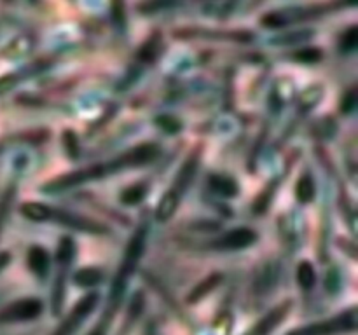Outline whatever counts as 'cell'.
I'll return each instance as SVG.
<instances>
[{
  "mask_svg": "<svg viewBox=\"0 0 358 335\" xmlns=\"http://www.w3.org/2000/svg\"><path fill=\"white\" fill-rule=\"evenodd\" d=\"M156 124L157 128H161L163 131H166L168 135H175V133H178L182 129V122L178 121L177 117H173V115H159V117H156Z\"/></svg>",
  "mask_w": 358,
  "mask_h": 335,
  "instance_id": "83f0119b",
  "label": "cell"
},
{
  "mask_svg": "<svg viewBox=\"0 0 358 335\" xmlns=\"http://www.w3.org/2000/svg\"><path fill=\"white\" fill-rule=\"evenodd\" d=\"M280 184H282V177H276L273 180H269V184L262 188L257 194V198L252 202V209H254L255 215H262V213L268 211V208L271 206L273 199H275L276 191H278Z\"/></svg>",
  "mask_w": 358,
  "mask_h": 335,
  "instance_id": "d6986e66",
  "label": "cell"
},
{
  "mask_svg": "<svg viewBox=\"0 0 358 335\" xmlns=\"http://www.w3.org/2000/svg\"><path fill=\"white\" fill-rule=\"evenodd\" d=\"M345 3H318V6H306L297 7V9L289 10H273L268 13L261 20V23L268 28H282L285 24L294 23V21H304V20H315L324 14L332 13L334 9H339Z\"/></svg>",
  "mask_w": 358,
  "mask_h": 335,
  "instance_id": "52a82bcc",
  "label": "cell"
},
{
  "mask_svg": "<svg viewBox=\"0 0 358 335\" xmlns=\"http://www.w3.org/2000/svg\"><path fill=\"white\" fill-rule=\"evenodd\" d=\"M257 239L259 234L254 229H250V227H236V229L227 230L226 234L217 237L212 243V248H215V250L238 251L250 248L252 244L257 243Z\"/></svg>",
  "mask_w": 358,
  "mask_h": 335,
  "instance_id": "8fae6325",
  "label": "cell"
},
{
  "mask_svg": "<svg viewBox=\"0 0 358 335\" xmlns=\"http://www.w3.org/2000/svg\"><path fill=\"white\" fill-rule=\"evenodd\" d=\"M322 58H324V51L320 47H315V45H308V47H303L297 52H294V59L299 63H306V65L318 63Z\"/></svg>",
  "mask_w": 358,
  "mask_h": 335,
  "instance_id": "d4e9b609",
  "label": "cell"
},
{
  "mask_svg": "<svg viewBox=\"0 0 358 335\" xmlns=\"http://www.w3.org/2000/svg\"><path fill=\"white\" fill-rule=\"evenodd\" d=\"M10 260H13L10 251H0V271H3L10 264Z\"/></svg>",
  "mask_w": 358,
  "mask_h": 335,
  "instance_id": "4dcf8cb0",
  "label": "cell"
},
{
  "mask_svg": "<svg viewBox=\"0 0 358 335\" xmlns=\"http://www.w3.org/2000/svg\"><path fill=\"white\" fill-rule=\"evenodd\" d=\"M358 45V27L357 24H352L345 34L339 38V49L343 52H352L355 51Z\"/></svg>",
  "mask_w": 358,
  "mask_h": 335,
  "instance_id": "4316f807",
  "label": "cell"
},
{
  "mask_svg": "<svg viewBox=\"0 0 358 335\" xmlns=\"http://www.w3.org/2000/svg\"><path fill=\"white\" fill-rule=\"evenodd\" d=\"M76 257V241L69 236H63L58 243L56 250V264H58V272H56L55 285H52L51 293V313L52 316H59L65 302V290H66V276H69L70 264Z\"/></svg>",
  "mask_w": 358,
  "mask_h": 335,
  "instance_id": "8992f818",
  "label": "cell"
},
{
  "mask_svg": "<svg viewBox=\"0 0 358 335\" xmlns=\"http://www.w3.org/2000/svg\"><path fill=\"white\" fill-rule=\"evenodd\" d=\"M110 9H112V17H114V20H115V23H117V24H124V21H126L124 3L115 2V3H112Z\"/></svg>",
  "mask_w": 358,
  "mask_h": 335,
  "instance_id": "f546056e",
  "label": "cell"
},
{
  "mask_svg": "<svg viewBox=\"0 0 358 335\" xmlns=\"http://www.w3.org/2000/svg\"><path fill=\"white\" fill-rule=\"evenodd\" d=\"M292 307H294V300L285 299L283 302H280L278 306L273 307L271 311H268L261 320L255 321V323L252 325L243 335H269L271 332H275L283 321H285V318L289 316Z\"/></svg>",
  "mask_w": 358,
  "mask_h": 335,
  "instance_id": "30bf717a",
  "label": "cell"
},
{
  "mask_svg": "<svg viewBox=\"0 0 358 335\" xmlns=\"http://www.w3.org/2000/svg\"><path fill=\"white\" fill-rule=\"evenodd\" d=\"M98 302H100V293L98 292H87L86 295L80 297L73 307L70 309V313L59 321L58 327L52 330L51 335H76V332L79 330L84 325V321L93 314V311L96 309Z\"/></svg>",
  "mask_w": 358,
  "mask_h": 335,
  "instance_id": "ba28073f",
  "label": "cell"
},
{
  "mask_svg": "<svg viewBox=\"0 0 358 335\" xmlns=\"http://www.w3.org/2000/svg\"><path fill=\"white\" fill-rule=\"evenodd\" d=\"M103 281V271L98 267H83L73 274V283L80 288H93Z\"/></svg>",
  "mask_w": 358,
  "mask_h": 335,
  "instance_id": "7402d4cb",
  "label": "cell"
},
{
  "mask_svg": "<svg viewBox=\"0 0 358 335\" xmlns=\"http://www.w3.org/2000/svg\"><path fill=\"white\" fill-rule=\"evenodd\" d=\"M222 272H212L210 276H206L205 279H201V281L191 290V293L187 295V304H198L199 300H203L206 295H210V293L222 283Z\"/></svg>",
  "mask_w": 358,
  "mask_h": 335,
  "instance_id": "e0dca14e",
  "label": "cell"
},
{
  "mask_svg": "<svg viewBox=\"0 0 358 335\" xmlns=\"http://www.w3.org/2000/svg\"><path fill=\"white\" fill-rule=\"evenodd\" d=\"M143 311H145V293H143L142 290H138V292L133 293L131 300H129L124 321H122L117 335H131L133 328H135L136 321L142 318Z\"/></svg>",
  "mask_w": 358,
  "mask_h": 335,
  "instance_id": "5bb4252c",
  "label": "cell"
},
{
  "mask_svg": "<svg viewBox=\"0 0 358 335\" xmlns=\"http://www.w3.org/2000/svg\"><path fill=\"white\" fill-rule=\"evenodd\" d=\"M163 52V35L159 31H154L149 35L145 42L136 51V59L142 63H154Z\"/></svg>",
  "mask_w": 358,
  "mask_h": 335,
  "instance_id": "2e32d148",
  "label": "cell"
},
{
  "mask_svg": "<svg viewBox=\"0 0 358 335\" xmlns=\"http://www.w3.org/2000/svg\"><path fill=\"white\" fill-rule=\"evenodd\" d=\"M147 194H149V184L138 181V184L128 185V187L119 194V201L124 206H136L145 199Z\"/></svg>",
  "mask_w": 358,
  "mask_h": 335,
  "instance_id": "ffe728a7",
  "label": "cell"
},
{
  "mask_svg": "<svg viewBox=\"0 0 358 335\" xmlns=\"http://www.w3.org/2000/svg\"><path fill=\"white\" fill-rule=\"evenodd\" d=\"M357 107V89L355 87H350L341 98V103H339V108H341L343 114H352Z\"/></svg>",
  "mask_w": 358,
  "mask_h": 335,
  "instance_id": "f1b7e54d",
  "label": "cell"
},
{
  "mask_svg": "<svg viewBox=\"0 0 358 335\" xmlns=\"http://www.w3.org/2000/svg\"><path fill=\"white\" fill-rule=\"evenodd\" d=\"M62 140H63V149H65L66 156L70 157V159H77L79 157V138H77L76 131H72V129H65V131L62 133Z\"/></svg>",
  "mask_w": 358,
  "mask_h": 335,
  "instance_id": "484cf974",
  "label": "cell"
},
{
  "mask_svg": "<svg viewBox=\"0 0 358 335\" xmlns=\"http://www.w3.org/2000/svg\"><path fill=\"white\" fill-rule=\"evenodd\" d=\"M27 265L34 274L44 278L49 272V265H51V255L45 250L44 246H38V244H34L30 246L27 255Z\"/></svg>",
  "mask_w": 358,
  "mask_h": 335,
  "instance_id": "9a60e30c",
  "label": "cell"
},
{
  "mask_svg": "<svg viewBox=\"0 0 358 335\" xmlns=\"http://www.w3.org/2000/svg\"><path fill=\"white\" fill-rule=\"evenodd\" d=\"M294 192H296V199L301 204H308V202L313 201L315 195H317V185H315L313 177L310 173L301 174Z\"/></svg>",
  "mask_w": 358,
  "mask_h": 335,
  "instance_id": "44dd1931",
  "label": "cell"
},
{
  "mask_svg": "<svg viewBox=\"0 0 358 335\" xmlns=\"http://www.w3.org/2000/svg\"><path fill=\"white\" fill-rule=\"evenodd\" d=\"M296 278L301 288L311 290L317 285V271H315V265L310 260H301L299 265H297Z\"/></svg>",
  "mask_w": 358,
  "mask_h": 335,
  "instance_id": "603a6c76",
  "label": "cell"
},
{
  "mask_svg": "<svg viewBox=\"0 0 358 335\" xmlns=\"http://www.w3.org/2000/svg\"><path fill=\"white\" fill-rule=\"evenodd\" d=\"M44 311V302L37 297H24V299L14 300L0 309V325L27 323V321L37 320Z\"/></svg>",
  "mask_w": 358,
  "mask_h": 335,
  "instance_id": "9c48e42d",
  "label": "cell"
},
{
  "mask_svg": "<svg viewBox=\"0 0 358 335\" xmlns=\"http://www.w3.org/2000/svg\"><path fill=\"white\" fill-rule=\"evenodd\" d=\"M159 154L161 147L157 143H138V145L124 150V152L112 157V159L100 161V163L90 164L86 168H80V170L70 171V173L59 174L52 180H48L42 185L41 191L48 192V194H51V192L55 194V192L69 191V188L87 184V181L103 180V178L112 177V174L121 173V171L145 166V164L156 161Z\"/></svg>",
  "mask_w": 358,
  "mask_h": 335,
  "instance_id": "6da1fadb",
  "label": "cell"
},
{
  "mask_svg": "<svg viewBox=\"0 0 358 335\" xmlns=\"http://www.w3.org/2000/svg\"><path fill=\"white\" fill-rule=\"evenodd\" d=\"M173 37L177 38H213V40H229V42H252L255 35L252 31L236 30V31H210L206 28L199 27H189L182 28V30L175 31Z\"/></svg>",
  "mask_w": 358,
  "mask_h": 335,
  "instance_id": "7c38bea8",
  "label": "cell"
},
{
  "mask_svg": "<svg viewBox=\"0 0 358 335\" xmlns=\"http://www.w3.org/2000/svg\"><path fill=\"white\" fill-rule=\"evenodd\" d=\"M201 152H203V145L201 143H198V145L189 152V156L185 157L180 170H178V173L175 174L173 184L168 187V191L164 192L163 198H161L159 202H157L156 206L157 222H168V220L175 215V211H177L178 206H180L182 199H184L185 192L189 191L196 173H198L199 163H201Z\"/></svg>",
  "mask_w": 358,
  "mask_h": 335,
  "instance_id": "277c9868",
  "label": "cell"
},
{
  "mask_svg": "<svg viewBox=\"0 0 358 335\" xmlns=\"http://www.w3.org/2000/svg\"><path fill=\"white\" fill-rule=\"evenodd\" d=\"M357 307L352 306L350 309L341 311V313L334 314L331 318L294 328V330L287 332V335H345L357 332Z\"/></svg>",
  "mask_w": 358,
  "mask_h": 335,
  "instance_id": "5b68a950",
  "label": "cell"
},
{
  "mask_svg": "<svg viewBox=\"0 0 358 335\" xmlns=\"http://www.w3.org/2000/svg\"><path fill=\"white\" fill-rule=\"evenodd\" d=\"M20 213L27 220H31V222H52L56 225L79 230V232L94 234V236H103V234L110 232V229L105 223L98 222V220H93L84 215H77V213L69 211V209L55 208V206H49L45 202H23L20 206Z\"/></svg>",
  "mask_w": 358,
  "mask_h": 335,
  "instance_id": "3957f363",
  "label": "cell"
},
{
  "mask_svg": "<svg viewBox=\"0 0 358 335\" xmlns=\"http://www.w3.org/2000/svg\"><path fill=\"white\" fill-rule=\"evenodd\" d=\"M145 241H147V225L145 223H142V225H138V229L133 232V236L129 237L128 244H126L124 257H122L121 264H119L117 271H115L114 279H112L107 304H105L100 318H98V321L94 323V327L91 328L87 335H108L112 323H114L115 316H117L119 309H121L122 300H124L129 278H131V274L135 272L136 265H138L140 258H142L143 255V250H145Z\"/></svg>",
  "mask_w": 358,
  "mask_h": 335,
  "instance_id": "7a4b0ae2",
  "label": "cell"
},
{
  "mask_svg": "<svg viewBox=\"0 0 358 335\" xmlns=\"http://www.w3.org/2000/svg\"><path fill=\"white\" fill-rule=\"evenodd\" d=\"M210 188L220 198H236L240 194V185L234 178L226 174H210L208 178Z\"/></svg>",
  "mask_w": 358,
  "mask_h": 335,
  "instance_id": "ac0fdd59",
  "label": "cell"
},
{
  "mask_svg": "<svg viewBox=\"0 0 358 335\" xmlns=\"http://www.w3.org/2000/svg\"><path fill=\"white\" fill-rule=\"evenodd\" d=\"M16 192H17V184L16 181H10V184L6 187V191H3V194L0 195V234H2L3 225H6L7 216H9L10 206H13L14 199H16Z\"/></svg>",
  "mask_w": 358,
  "mask_h": 335,
  "instance_id": "cb8c5ba5",
  "label": "cell"
},
{
  "mask_svg": "<svg viewBox=\"0 0 358 335\" xmlns=\"http://www.w3.org/2000/svg\"><path fill=\"white\" fill-rule=\"evenodd\" d=\"M324 91L325 89L322 84H311L310 87H306V89L303 91V94H301V98H299V107H297V115L292 119V122H290V131H287L285 135L280 138V143L285 142L287 135L289 136L292 135L294 129L297 128V124H299L301 119H303L304 115L311 110V108H315L318 103H320L322 98H324Z\"/></svg>",
  "mask_w": 358,
  "mask_h": 335,
  "instance_id": "4fadbf2b",
  "label": "cell"
}]
</instances>
